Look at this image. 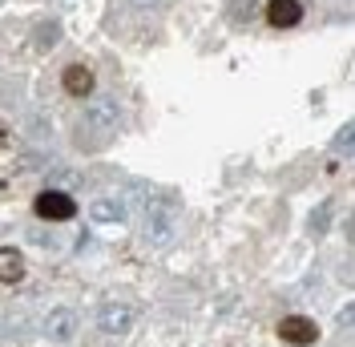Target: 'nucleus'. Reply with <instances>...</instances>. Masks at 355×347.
Masks as SVG:
<instances>
[{
	"label": "nucleus",
	"mask_w": 355,
	"mask_h": 347,
	"mask_svg": "<svg viewBox=\"0 0 355 347\" xmlns=\"http://www.w3.org/2000/svg\"><path fill=\"white\" fill-rule=\"evenodd\" d=\"M33 210H37V218H44V222H69V218H77V202H73L65 190H41L37 202H33Z\"/></svg>",
	"instance_id": "nucleus-1"
},
{
	"label": "nucleus",
	"mask_w": 355,
	"mask_h": 347,
	"mask_svg": "<svg viewBox=\"0 0 355 347\" xmlns=\"http://www.w3.org/2000/svg\"><path fill=\"white\" fill-rule=\"evenodd\" d=\"M279 339H283V344H295V347H311L315 339H319V323L307 319V315H283Z\"/></svg>",
	"instance_id": "nucleus-2"
},
{
	"label": "nucleus",
	"mask_w": 355,
	"mask_h": 347,
	"mask_svg": "<svg viewBox=\"0 0 355 347\" xmlns=\"http://www.w3.org/2000/svg\"><path fill=\"white\" fill-rule=\"evenodd\" d=\"M97 327H101L105 335H125L133 327V307L130 303H105L97 311Z\"/></svg>",
	"instance_id": "nucleus-3"
},
{
	"label": "nucleus",
	"mask_w": 355,
	"mask_h": 347,
	"mask_svg": "<svg viewBox=\"0 0 355 347\" xmlns=\"http://www.w3.org/2000/svg\"><path fill=\"white\" fill-rule=\"evenodd\" d=\"M73 331H77V315H73V307H53V311L44 315V335H49L53 344H69Z\"/></svg>",
	"instance_id": "nucleus-4"
},
{
	"label": "nucleus",
	"mask_w": 355,
	"mask_h": 347,
	"mask_svg": "<svg viewBox=\"0 0 355 347\" xmlns=\"http://www.w3.org/2000/svg\"><path fill=\"white\" fill-rule=\"evenodd\" d=\"M303 21V4L299 0H270L266 4V24L270 28H295Z\"/></svg>",
	"instance_id": "nucleus-5"
},
{
	"label": "nucleus",
	"mask_w": 355,
	"mask_h": 347,
	"mask_svg": "<svg viewBox=\"0 0 355 347\" xmlns=\"http://www.w3.org/2000/svg\"><path fill=\"white\" fill-rule=\"evenodd\" d=\"M61 85H65L69 97H89V93L97 89V77H93V69H89V65H65Z\"/></svg>",
	"instance_id": "nucleus-6"
},
{
	"label": "nucleus",
	"mask_w": 355,
	"mask_h": 347,
	"mask_svg": "<svg viewBox=\"0 0 355 347\" xmlns=\"http://www.w3.org/2000/svg\"><path fill=\"white\" fill-rule=\"evenodd\" d=\"M141 230H146V239H154V242H166L170 235H174V222H170V214L166 210H146V218H141Z\"/></svg>",
	"instance_id": "nucleus-7"
},
{
	"label": "nucleus",
	"mask_w": 355,
	"mask_h": 347,
	"mask_svg": "<svg viewBox=\"0 0 355 347\" xmlns=\"http://www.w3.org/2000/svg\"><path fill=\"white\" fill-rule=\"evenodd\" d=\"M24 279V255L12 246H0V282H21Z\"/></svg>",
	"instance_id": "nucleus-8"
},
{
	"label": "nucleus",
	"mask_w": 355,
	"mask_h": 347,
	"mask_svg": "<svg viewBox=\"0 0 355 347\" xmlns=\"http://www.w3.org/2000/svg\"><path fill=\"white\" fill-rule=\"evenodd\" d=\"M93 218H97V222H121L125 210H121V202H113V198H97V202H93Z\"/></svg>",
	"instance_id": "nucleus-9"
},
{
	"label": "nucleus",
	"mask_w": 355,
	"mask_h": 347,
	"mask_svg": "<svg viewBox=\"0 0 355 347\" xmlns=\"http://www.w3.org/2000/svg\"><path fill=\"white\" fill-rule=\"evenodd\" d=\"M85 121L89 126H113V105H93L85 113Z\"/></svg>",
	"instance_id": "nucleus-10"
},
{
	"label": "nucleus",
	"mask_w": 355,
	"mask_h": 347,
	"mask_svg": "<svg viewBox=\"0 0 355 347\" xmlns=\"http://www.w3.org/2000/svg\"><path fill=\"white\" fill-rule=\"evenodd\" d=\"M133 8H154V4H162V0H130Z\"/></svg>",
	"instance_id": "nucleus-11"
}]
</instances>
